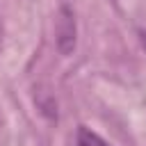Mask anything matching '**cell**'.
I'll return each mask as SVG.
<instances>
[{"label": "cell", "mask_w": 146, "mask_h": 146, "mask_svg": "<svg viewBox=\"0 0 146 146\" xmlns=\"http://www.w3.org/2000/svg\"><path fill=\"white\" fill-rule=\"evenodd\" d=\"M141 43H144V48H146V30H141Z\"/></svg>", "instance_id": "cell-2"}, {"label": "cell", "mask_w": 146, "mask_h": 146, "mask_svg": "<svg viewBox=\"0 0 146 146\" xmlns=\"http://www.w3.org/2000/svg\"><path fill=\"white\" fill-rule=\"evenodd\" d=\"M78 146H110V144L98 132H94L91 128L80 125V130H78Z\"/></svg>", "instance_id": "cell-1"}]
</instances>
